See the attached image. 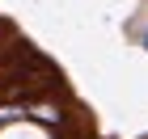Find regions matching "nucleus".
Instances as JSON below:
<instances>
[{
  "label": "nucleus",
  "instance_id": "1",
  "mask_svg": "<svg viewBox=\"0 0 148 139\" xmlns=\"http://www.w3.org/2000/svg\"><path fill=\"white\" fill-rule=\"evenodd\" d=\"M136 42H140V51H148V21L136 25Z\"/></svg>",
  "mask_w": 148,
  "mask_h": 139
},
{
  "label": "nucleus",
  "instance_id": "2",
  "mask_svg": "<svg viewBox=\"0 0 148 139\" xmlns=\"http://www.w3.org/2000/svg\"><path fill=\"white\" fill-rule=\"evenodd\" d=\"M4 84H9V76H0V93H4Z\"/></svg>",
  "mask_w": 148,
  "mask_h": 139
}]
</instances>
